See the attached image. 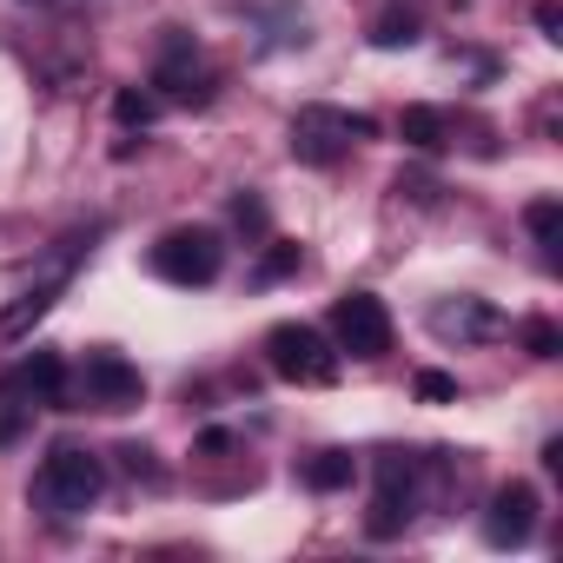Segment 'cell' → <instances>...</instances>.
Instances as JSON below:
<instances>
[{
	"mask_svg": "<svg viewBox=\"0 0 563 563\" xmlns=\"http://www.w3.org/2000/svg\"><path fill=\"white\" fill-rule=\"evenodd\" d=\"M100 490H107L100 457H93V451H74V444L47 451V464L34 471V504H41L47 517H80V510L100 504Z\"/></svg>",
	"mask_w": 563,
	"mask_h": 563,
	"instance_id": "obj_1",
	"label": "cell"
},
{
	"mask_svg": "<svg viewBox=\"0 0 563 563\" xmlns=\"http://www.w3.org/2000/svg\"><path fill=\"white\" fill-rule=\"evenodd\" d=\"M87 239H93V232H74V239H60V252L47 258V272L34 278V286H27V292L8 306V312H0V339H8V345H14V339H27V332H34V325H41V319H47V312L67 299L74 272H80V258H87Z\"/></svg>",
	"mask_w": 563,
	"mask_h": 563,
	"instance_id": "obj_2",
	"label": "cell"
},
{
	"mask_svg": "<svg viewBox=\"0 0 563 563\" xmlns=\"http://www.w3.org/2000/svg\"><path fill=\"white\" fill-rule=\"evenodd\" d=\"M265 358H272L278 378H292V385H332L339 378V352L312 325H272L265 332Z\"/></svg>",
	"mask_w": 563,
	"mask_h": 563,
	"instance_id": "obj_3",
	"label": "cell"
},
{
	"mask_svg": "<svg viewBox=\"0 0 563 563\" xmlns=\"http://www.w3.org/2000/svg\"><path fill=\"white\" fill-rule=\"evenodd\" d=\"M358 133H372V120L339 113V107H299V113H292V153H299L306 166H339Z\"/></svg>",
	"mask_w": 563,
	"mask_h": 563,
	"instance_id": "obj_4",
	"label": "cell"
},
{
	"mask_svg": "<svg viewBox=\"0 0 563 563\" xmlns=\"http://www.w3.org/2000/svg\"><path fill=\"white\" fill-rule=\"evenodd\" d=\"M225 265V245L206 232V225H186V232H166L153 245V272L166 278V286H212Z\"/></svg>",
	"mask_w": 563,
	"mask_h": 563,
	"instance_id": "obj_5",
	"label": "cell"
},
{
	"mask_svg": "<svg viewBox=\"0 0 563 563\" xmlns=\"http://www.w3.org/2000/svg\"><path fill=\"white\" fill-rule=\"evenodd\" d=\"M74 398L93 405V411H133V405L146 398V378H140V365H126L120 352H87V365H80V378H74Z\"/></svg>",
	"mask_w": 563,
	"mask_h": 563,
	"instance_id": "obj_6",
	"label": "cell"
},
{
	"mask_svg": "<svg viewBox=\"0 0 563 563\" xmlns=\"http://www.w3.org/2000/svg\"><path fill=\"white\" fill-rule=\"evenodd\" d=\"M332 339H339V352H352V358H385V352H391V312H385L372 292H345V299L332 306Z\"/></svg>",
	"mask_w": 563,
	"mask_h": 563,
	"instance_id": "obj_7",
	"label": "cell"
},
{
	"mask_svg": "<svg viewBox=\"0 0 563 563\" xmlns=\"http://www.w3.org/2000/svg\"><path fill=\"white\" fill-rule=\"evenodd\" d=\"M530 530H537V490L530 484H504L490 497V510H484V543L517 550V543H530Z\"/></svg>",
	"mask_w": 563,
	"mask_h": 563,
	"instance_id": "obj_8",
	"label": "cell"
},
{
	"mask_svg": "<svg viewBox=\"0 0 563 563\" xmlns=\"http://www.w3.org/2000/svg\"><path fill=\"white\" fill-rule=\"evenodd\" d=\"M0 391L21 398V405H67V365H60V352H34V358H21L8 378H0Z\"/></svg>",
	"mask_w": 563,
	"mask_h": 563,
	"instance_id": "obj_9",
	"label": "cell"
},
{
	"mask_svg": "<svg viewBox=\"0 0 563 563\" xmlns=\"http://www.w3.org/2000/svg\"><path fill=\"white\" fill-rule=\"evenodd\" d=\"M411 517V457H385L378 464V497H372V537H398Z\"/></svg>",
	"mask_w": 563,
	"mask_h": 563,
	"instance_id": "obj_10",
	"label": "cell"
},
{
	"mask_svg": "<svg viewBox=\"0 0 563 563\" xmlns=\"http://www.w3.org/2000/svg\"><path fill=\"white\" fill-rule=\"evenodd\" d=\"M431 332H438V339H457V345L504 339V312L484 306V299H444V306L431 312Z\"/></svg>",
	"mask_w": 563,
	"mask_h": 563,
	"instance_id": "obj_11",
	"label": "cell"
},
{
	"mask_svg": "<svg viewBox=\"0 0 563 563\" xmlns=\"http://www.w3.org/2000/svg\"><path fill=\"white\" fill-rule=\"evenodd\" d=\"M153 87L166 100H192L199 93V54H192V41H166V54L153 67Z\"/></svg>",
	"mask_w": 563,
	"mask_h": 563,
	"instance_id": "obj_12",
	"label": "cell"
},
{
	"mask_svg": "<svg viewBox=\"0 0 563 563\" xmlns=\"http://www.w3.org/2000/svg\"><path fill=\"white\" fill-rule=\"evenodd\" d=\"M398 133H405V146H418V153H438V146H444V113H438V107H405Z\"/></svg>",
	"mask_w": 563,
	"mask_h": 563,
	"instance_id": "obj_13",
	"label": "cell"
},
{
	"mask_svg": "<svg viewBox=\"0 0 563 563\" xmlns=\"http://www.w3.org/2000/svg\"><path fill=\"white\" fill-rule=\"evenodd\" d=\"M523 225H530V239H537L543 252H556V239H563V206H556V199H530V206H523Z\"/></svg>",
	"mask_w": 563,
	"mask_h": 563,
	"instance_id": "obj_14",
	"label": "cell"
},
{
	"mask_svg": "<svg viewBox=\"0 0 563 563\" xmlns=\"http://www.w3.org/2000/svg\"><path fill=\"white\" fill-rule=\"evenodd\" d=\"M299 477H306L312 490H345V484H352V457H345V451H319Z\"/></svg>",
	"mask_w": 563,
	"mask_h": 563,
	"instance_id": "obj_15",
	"label": "cell"
},
{
	"mask_svg": "<svg viewBox=\"0 0 563 563\" xmlns=\"http://www.w3.org/2000/svg\"><path fill=\"white\" fill-rule=\"evenodd\" d=\"M292 272H299V245H278V239H272V245H265V258L252 265L258 286H278V278H292Z\"/></svg>",
	"mask_w": 563,
	"mask_h": 563,
	"instance_id": "obj_16",
	"label": "cell"
},
{
	"mask_svg": "<svg viewBox=\"0 0 563 563\" xmlns=\"http://www.w3.org/2000/svg\"><path fill=\"white\" fill-rule=\"evenodd\" d=\"M34 424V405H21V398H8L0 391V444H21V431Z\"/></svg>",
	"mask_w": 563,
	"mask_h": 563,
	"instance_id": "obj_17",
	"label": "cell"
},
{
	"mask_svg": "<svg viewBox=\"0 0 563 563\" xmlns=\"http://www.w3.org/2000/svg\"><path fill=\"white\" fill-rule=\"evenodd\" d=\"M372 41H378V47H411V41H418V21H411V14H385V21L372 27Z\"/></svg>",
	"mask_w": 563,
	"mask_h": 563,
	"instance_id": "obj_18",
	"label": "cell"
},
{
	"mask_svg": "<svg viewBox=\"0 0 563 563\" xmlns=\"http://www.w3.org/2000/svg\"><path fill=\"white\" fill-rule=\"evenodd\" d=\"M153 113H159V107H153L146 93H113V120H120V126H153Z\"/></svg>",
	"mask_w": 563,
	"mask_h": 563,
	"instance_id": "obj_19",
	"label": "cell"
},
{
	"mask_svg": "<svg viewBox=\"0 0 563 563\" xmlns=\"http://www.w3.org/2000/svg\"><path fill=\"white\" fill-rule=\"evenodd\" d=\"M523 345H530V358H556V352H563V332H556L550 319H530V325H523Z\"/></svg>",
	"mask_w": 563,
	"mask_h": 563,
	"instance_id": "obj_20",
	"label": "cell"
},
{
	"mask_svg": "<svg viewBox=\"0 0 563 563\" xmlns=\"http://www.w3.org/2000/svg\"><path fill=\"white\" fill-rule=\"evenodd\" d=\"M418 398H424V405H451V398H457V378H444V372H418Z\"/></svg>",
	"mask_w": 563,
	"mask_h": 563,
	"instance_id": "obj_21",
	"label": "cell"
},
{
	"mask_svg": "<svg viewBox=\"0 0 563 563\" xmlns=\"http://www.w3.org/2000/svg\"><path fill=\"white\" fill-rule=\"evenodd\" d=\"M120 457H126V471H133V477H159V464H153V451H140V444H126Z\"/></svg>",
	"mask_w": 563,
	"mask_h": 563,
	"instance_id": "obj_22",
	"label": "cell"
},
{
	"mask_svg": "<svg viewBox=\"0 0 563 563\" xmlns=\"http://www.w3.org/2000/svg\"><path fill=\"white\" fill-rule=\"evenodd\" d=\"M537 27H543V34L563 27V8H556V0H537Z\"/></svg>",
	"mask_w": 563,
	"mask_h": 563,
	"instance_id": "obj_23",
	"label": "cell"
},
{
	"mask_svg": "<svg viewBox=\"0 0 563 563\" xmlns=\"http://www.w3.org/2000/svg\"><path fill=\"white\" fill-rule=\"evenodd\" d=\"M232 219H239V225H258L265 212H258V199H239V206H232Z\"/></svg>",
	"mask_w": 563,
	"mask_h": 563,
	"instance_id": "obj_24",
	"label": "cell"
}]
</instances>
